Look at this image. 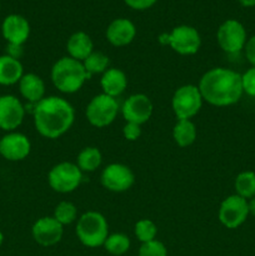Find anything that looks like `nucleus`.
Instances as JSON below:
<instances>
[{"mask_svg":"<svg viewBox=\"0 0 255 256\" xmlns=\"http://www.w3.org/2000/svg\"><path fill=\"white\" fill-rule=\"evenodd\" d=\"M89 78L82 62L70 56L60 58L52 68V84L65 94L79 92Z\"/></svg>","mask_w":255,"mask_h":256,"instance_id":"nucleus-3","label":"nucleus"},{"mask_svg":"<svg viewBox=\"0 0 255 256\" xmlns=\"http://www.w3.org/2000/svg\"><path fill=\"white\" fill-rule=\"evenodd\" d=\"M142 125L134 124V122H126L122 128V135L128 142H135L142 135Z\"/></svg>","mask_w":255,"mask_h":256,"instance_id":"nucleus-31","label":"nucleus"},{"mask_svg":"<svg viewBox=\"0 0 255 256\" xmlns=\"http://www.w3.org/2000/svg\"><path fill=\"white\" fill-rule=\"evenodd\" d=\"M244 50L248 62H249L252 66H255V35L250 38V39H248Z\"/></svg>","mask_w":255,"mask_h":256,"instance_id":"nucleus-33","label":"nucleus"},{"mask_svg":"<svg viewBox=\"0 0 255 256\" xmlns=\"http://www.w3.org/2000/svg\"><path fill=\"white\" fill-rule=\"evenodd\" d=\"M100 182L109 192H124L134 185L135 175L126 165L114 162L102 170Z\"/></svg>","mask_w":255,"mask_h":256,"instance_id":"nucleus-11","label":"nucleus"},{"mask_svg":"<svg viewBox=\"0 0 255 256\" xmlns=\"http://www.w3.org/2000/svg\"><path fill=\"white\" fill-rule=\"evenodd\" d=\"M202 100L214 106L236 104L244 94L242 75L226 68H214L205 72L199 82Z\"/></svg>","mask_w":255,"mask_h":256,"instance_id":"nucleus-1","label":"nucleus"},{"mask_svg":"<svg viewBox=\"0 0 255 256\" xmlns=\"http://www.w3.org/2000/svg\"><path fill=\"white\" fill-rule=\"evenodd\" d=\"M20 94L29 102L38 104L45 98V84L36 74H24L19 82Z\"/></svg>","mask_w":255,"mask_h":256,"instance_id":"nucleus-18","label":"nucleus"},{"mask_svg":"<svg viewBox=\"0 0 255 256\" xmlns=\"http://www.w3.org/2000/svg\"><path fill=\"white\" fill-rule=\"evenodd\" d=\"M102 156L98 148L88 146L79 152L76 165L82 172H92L102 165Z\"/></svg>","mask_w":255,"mask_h":256,"instance_id":"nucleus-23","label":"nucleus"},{"mask_svg":"<svg viewBox=\"0 0 255 256\" xmlns=\"http://www.w3.org/2000/svg\"><path fill=\"white\" fill-rule=\"evenodd\" d=\"M86 70L88 75L92 76L94 74H104L109 66V58L102 52H92L84 62H82Z\"/></svg>","mask_w":255,"mask_h":256,"instance_id":"nucleus-25","label":"nucleus"},{"mask_svg":"<svg viewBox=\"0 0 255 256\" xmlns=\"http://www.w3.org/2000/svg\"><path fill=\"white\" fill-rule=\"evenodd\" d=\"M119 104L115 98L106 94H99L92 98L88 104L85 115L92 126L105 128L112 124L118 116Z\"/></svg>","mask_w":255,"mask_h":256,"instance_id":"nucleus-7","label":"nucleus"},{"mask_svg":"<svg viewBox=\"0 0 255 256\" xmlns=\"http://www.w3.org/2000/svg\"><path fill=\"white\" fill-rule=\"evenodd\" d=\"M196 126L192 120H178L172 129V138L179 146H190L196 139Z\"/></svg>","mask_w":255,"mask_h":256,"instance_id":"nucleus-22","label":"nucleus"},{"mask_svg":"<svg viewBox=\"0 0 255 256\" xmlns=\"http://www.w3.org/2000/svg\"><path fill=\"white\" fill-rule=\"evenodd\" d=\"M239 2L245 8L255 6V0H239Z\"/></svg>","mask_w":255,"mask_h":256,"instance_id":"nucleus-35","label":"nucleus"},{"mask_svg":"<svg viewBox=\"0 0 255 256\" xmlns=\"http://www.w3.org/2000/svg\"><path fill=\"white\" fill-rule=\"evenodd\" d=\"M25 116L24 105L14 95L0 96V129L14 132L22 125Z\"/></svg>","mask_w":255,"mask_h":256,"instance_id":"nucleus-13","label":"nucleus"},{"mask_svg":"<svg viewBox=\"0 0 255 256\" xmlns=\"http://www.w3.org/2000/svg\"><path fill=\"white\" fill-rule=\"evenodd\" d=\"M24 75L22 64L19 59L10 55H0V85H14Z\"/></svg>","mask_w":255,"mask_h":256,"instance_id":"nucleus-21","label":"nucleus"},{"mask_svg":"<svg viewBox=\"0 0 255 256\" xmlns=\"http://www.w3.org/2000/svg\"><path fill=\"white\" fill-rule=\"evenodd\" d=\"M168 44L180 55H194L199 52L202 38L195 28L189 25H179L172 30L166 39Z\"/></svg>","mask_w":255,"mask_h":256,"instance_id":"nucleus-10","label":"nucleus"},{"mask_svg":"<svg viewBox=\"0 0 255 256\" xmlns=\"http://www.w3.org/2000/svg\"><path fill=\"white\" fill-rule=\"evenodd\" d=\"M2 32L4 39L10 45L22 46L30 35V24L24 16L18 14L8 15L2 25Z\"/></svg>","mask_w":255,"mask_h":256,"instance_id":"nucleus-16","label":"nucleus"},{"mask_svg":"<svg viewBox=\"0 0 255 256\" xmlns=\"http://www.w3.org/2000/svg\"><path fill=\"white\" fill-rule=\"evenodd\" d=\"M54 218L64 226V225L72 224L78 218V209L72 202H62L55 206Z\"/></svg>","mask_w":255,"mask_h":256,"instance_id":"nucleus-27","label":"nucleus"},{"mask_svg":"<svg viewBox=\"0 0 255 256\" xmlns=\"http://www.w3.org/2000/svg\"><path fill=\"white\" fill-rule=\"evenodd\" d=\"M62 228L54 216H44L34 222L32 234L35 242L42 246H52L62 240Z\"/></svg>","mask_w":255,"mask_h":256,"instance_id":"nucleus-15","label":"nucleus"},{"mask_svg":"<svg viewBox=\"0 0 255 256\" xmlns=\"http://www.w3.org/2000/svg\"><path fill=\"white\" fill-rule=\"evenodd\" d=\"M138 256H168V250L162 242L155 239L142 244Z\"/></svg>","mask_w":255,"mask_h":256,"instance_id":"nucleus-29","label":"nucleus"},{"mask_svg":"<svg viewBox=\"0 0 255 256\" xmlns=\"http://www.w3.org/2000/svg\"><path fill=\"white\" fill-rule=\"evenodd\" d=\"M102 94H106L112 98L119 96L125 92L128 86V78L122 70L116 68H110L102 74L100 79Z\"/></svg>","mask_w":255,"mask_h":256,"instance_id":"nucleus-19","label":"nucleus"},{"mask_svg":"<svg viewBox=\"0 0 255 256\" xmlns=\"http://www.w3.org/2000/svg\"><path fill=\"white\" fill-rule=\"evenodd\" d=\"M202 96L196 85L186 84L175 90L172 99V108L178 120H190L200 112Z\"/></svg>","mask_w":255,"mask_h":256,"instance_id":"nucleus-5","label":"nucleus"},{"mask_svg":"<svg viewBox=\"0 0 255 256\" xmlns=\"http://www.w3.org/2000/svg\"><path fill=\"white\" fill-rule=\"evenodd\" d=\"M66 50L70 58L79 60V62H84L94 52V44H92V38L86 32H76L68 40Z\"/></svg>","mask_w":255,"mask_h":256,"instance_id":"nucleus-20","label":"nucleus"},{"mask_svg":"<svg viewBox=\"0 0 255 256\" xmlns=\"http://www.w3.org/2000/svg\"><path fill=\"white\" fill-rule=\"evenodd\" d=\"M242 92L245 94H248L252 98H255V66L248 69L242 75Z\"/></svg>","mask_w":255,"mask_h":256,"instance_id":"nucleus-30","label":"nucleus"},{"mask_svg":"<svg viewBox=\"0 0 255 256\" xmlns=\"http://www.w3.org/2000/svg\"><path fill=\"white\" fill-rule=\"evenodd\" d=\"M219 46L228 54L242 52L248 42L244 25L235 19H228L219 26L216 32Z\"/></svg>","mask_w":255,"mask_h":256,"instance_id":"nucleus-8","label":"nucleus"},{"mask_svg":"<svg viewBox=\"0 0 255 256\" xmlns=\"http://www.w3.org/2000/svg\"><path fill=\"white\" fill-rule=\"evenodd\" d=\"M248 208H249V214L255 216V196L249 199V202H248Z\"/></svg>","mask_w":255,"mask_h":256,"instance_id":"nucleus-34","label":"nucleus"},{"mask_svg":"<svg viewBox=\"0 0 255 256\" xmlns=\"http://www.w3.org/2000/svg\"><path fill=\"white\" fill-rule=\"evenodd\" d=\"M152 110L154 106L148 95L132 94L122 104V114L126 122L142 125L152 118Z\"/></svg>","mask_w":255,"mask_h":256,"instance_id":"nucleus-12","label":"nucleus"},{"mask_svg":"<svg viewBox=\"0 0 255 256\" xmlns=\"http://www.w3.org/2000/svg\"><path fill=\"white\" fill-rule=\"evenodd\" d=\"M2 242H4V235H2V232H0V246L2 245Z\"/></svg>","mask_w":255,"mask_h":256,"instance_id":"nucleus-36","label":"nucleus"},{"mask_svg":"<svg viewBox=\"0 0 255 256\" xmlns=\"http://www.w3.org/2000/svg\"><path fill=\"white\" fill-rule=\"evenodd\" d=\"M32 144L26 135L10 132L0 139V155L9 162H20L28 158Z\"/></svg>","mask_w":255,"mask_h":256,"instance_id":"nucleus-14","label":"nucleus"},{"mask_svg":"<svg viewBox=\"0 0 255 256\" xmlns=\"http://www.w3.org/2000/svg\"><path fill=\"white\" fill-rule=\"evenodd\" d=\"M236 195L244 199H252L255 196V172H242L236 176L234 182Z\"/></svg>","mask_w":255,"mask_h":256,"instance_id":"nucleus-24","label":"nucleus"},{"mask_svg":"<svg viewBox=\"0 0 255 256\" xmlns=\"http://www.w3.org/2000/svg\"><path fill=\"white\" fill-rule=\"evenodd\" d=\"M220 222L228 229H236L245 222L249 216L248 200L234 194L225 198L220 204L218 212Z\"/></svg>","mask_w":255,"mask_h":256,"instance_id":"nucleus-9","label":"nucleus"},{"mask_svg":"<svg viewBox=\"0 0 255 256\" xmlns=\"http://www.w3.org/2000/svg\"><path fill=\"white\" fill-rule=\"evenodd\" d=\"M76 236L88 248L102 246L109 236V225L104 215L98 212H86L79 218L76 224Z\"/></svg>","mask_w":255,"mask_h":256,"instance_id":"nucleus-4","label":"nucleus"},{"mask_svg":"<svg viewBox=\"0 0 255 256\" xmlns=\"http://www.w3.org/2000/svg\"><path fill=\"white\" fill-rule=\"evenodd\" d=\"M104 248L109 254L114 256H122L130 249V239L125 234L115 232L109 235L104 242Z\"/></svg>","mask_w":255,"mask_h":256,"instance_id":"nucleus-26","label":"nucleus"},{"mask_svg":"<svg viewBox=\"0 0 255 256\" xmlns=\"http://www.w3.org/2000/svg\"><path fill=\"white\" fill-rule=\"evenodd\" d=\"M125 4L134 10H145L152 8L158 0H124Z\"/></svg>","mask_w":255,"mask_h":256,"instance_id":"nucleus-32","label":"nucleus"},{"mask_svg":"<svg viewBox=\"0 0 255 256\" xmlns=\"http://www.w3.org/2000/svg\"><path fill=\"white\" fill-rule=\"evenodd\" d=\"M82 182V172L76 164L62 162L52 168L48 174V182L54 192L68 194L80 186Z\"/></svg>","mask_w":255,"mask_h":256,"instance_id":"nucleus-6","label":"nucleus"},{"mask_svg":"<svg viewBox=\"0 0 255 256\" xmlns=\"http://www.w3.org/2000/svg\"><path fill=\"white\" fill-rule=\"evenodd\" d=\"M136 36L134 22L125 18L112 20L106 29V39L114 46H126Z\"/></svg>","mask_w":255,"mask_h":256,"instance_id":"nucleus-17","label":"nucleus"},{"mask_svg":"<svg viewBox=\"0 0 255 256\" xmlns=\"http://www.w3.org/2000/svg\"><path fill=\"white\" fill-rule=\"evenodd\" d=\"M156 234L158 228L152 220L142 219L135 224V236L139 239V242H142V244L155 240Z\"/></svg>","mask_w":255,"mask_h":256,"instance_id":"nucleus-28","label":"nucleus"},{"mask_svg":"<svg viewBox=\"0 0 255 256\" xmlns=\"http://www.w3.org/2000/svg\"><path fill=\"white\" fill-rule=\"evenodd\" d=\"M32 115L36 132L48 139H58L64 135L75 119L74 108L59 96H45L35 104Z\"/></svg>","mask_w":255,"mask_h":256,"instance_id":"nucleus-2","label":"nucleus"}]
</instances>
